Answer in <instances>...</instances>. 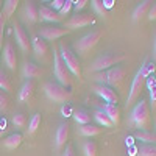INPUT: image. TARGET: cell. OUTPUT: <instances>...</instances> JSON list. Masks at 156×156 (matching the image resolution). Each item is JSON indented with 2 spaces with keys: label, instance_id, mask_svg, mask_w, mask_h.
<instances>
[{
  "label": "cell",
  "instance_id": "cell-1",
  "mask_svg": "<svg viewBox=\"0 0 156 156\" xmlns=\"http://www.w3.org/2000/svg\"><path fill=\"white\" fill-rule=\"evenodd\" d=\"M156 70V64L153 61H145L144 64L140 66V69L136 72L133 81H131V87H129V92H128V97H126V106H133V103L140 97L142 90L145 87V83H147V78L150 75H153Z\"/></svg>",
  "mask_w": 156,
  "mask_h": 156
},
{
  "label": "cell",
  "instance_id": "cell-2",
  "mask_svg": "<svg viewBox=\"0 0 156 156\" xmlns=\"http://www.w3.org/2000/svg\"><path fill=\"white\" fill-rule=\"evenodd\" d=\"M125 75H126V70L123 67L115 66V67H111L108 70L92 73V78L97 84H105V86H109L112 89H119L125 80Z\"/></svg>",
  "mask_w": 156,
  "mask_h": 156
},
{
  "label": "cell",
  "instance_id": "cell-3",
  "mask_svg": "<svg viewBox=\"0 0 156 156\" xmlns=\"http://www.w3.org/2000/svg\"><path fill=\"white\" fill-rule=\"evenodd\" d=\"M131 122L139 131H150L151 126V112H150V105L147 100H140L131 109Z\"/></svg>",
  "mask_w": 156,
  "mask_h": 156
},
{
  "label": "cell",
  "instance_id": "cell-4",
  "mask_svg": "<svg viewBox=\"0 0 156 156\" xmlns=\"http://www.w3.org/2000/svg\"><path fill=\"white\" fill-rule=\"evenodd\" d=\"M125 59H126V55H123V53H112V51H108V53H103L92 61V64L89 66V72L90 73H98V72H103V70H108L111 67H115L117 64H120Z\"/></svg>",
  "mask_w": 156,
  "mask_h": 156
},
{
  "label": "cell",
  "instance_id": "cell-5",
  "mask_svg": "<svg viewBox=\"0 0 156 156\" xmlns=\"http://www.w3.org/2000/svg\"><path fill=\"white\" fill-rule=\"evenodd\" d=\"M58 51H59V55H61L64 64H66V67L70 70V73L73 76H76V78H81V75H83L81 62H80L78 55L73 51V48H70L66 42H61L58 45Z\"/></svg>",
  "mask_w": 156,
  "mask_h": 156
},
{
  "label": "cell",
  "instance_id": "cell-6",
  "mask_svg": "<svg viewBox=\"0 0 156 156\" xmlns=\"http://www.w3.org/2000/svg\"><path fill=\"white\" fill-rule=\"evenodd\" d=\"M53 73H55V78L56 81L66 87H70L72 83H73V75L70 73V70L66 67L64 64L59 51H58V47L53 45Z\"/></svg>",
  "mask_w": 156,
  "mask_h": 156
},
{
  "label": "cell",
  "instance_id": "cell-7",
  "mask_svg": "<svg viewBox=\"0 0 156 156\" xmlns=\"http://www.w3.org/2000/svg\"><path fill=\"white\" fill-rule=\"evenodd\" d=\"M44 92H45L48 100L56 101V103H64V101H67L72 97L70 87L62 86L58 81H47L44 84Z\"/></svg>",
  "mask_w": 156,
  "mask_h": 156
},
{
  "label": "cell",
  "instance_id": "cell-8",
  "mask_svg": "<svg viewBox=\"0 0 156 156\" xmlns=\"http://www.w3.org/2000/svg\"><path fill=\"white\" fill-rule=\"evenodd\" d=\"M103 36V30H95V31H90L87 34H84L83 37L76 39L73 42V51L78 55H87V51H90L101 39Z\"/></svg>",
  "mask_w": 156,
  "mask_h": 156
},
{
  "label": "cell",
  "instance_id": "cell-9",
  "mask_svg": "<svg viewBox=\"0 0 156 156\" xmlns=\"http://www.w3.org/2000/svg\"><path fill=\"white\" fill-rule=\"evenodd\" d=\"M31 50H33V53H34V58L41 64H48L51 61L50 47H48L47 41H44L41 36L31 37Z\"/></svg>",
  "mask_w": 156,
  "mask_h": 156
},
{
  "label": "cell",
  "instance_id": "cell-10",
  "mask_svg": "<svg viewBox=\"0 0 156 156\" xmlns=\"http://www.w3.org/2000/svg\"><path fill=\"white\" fill-rule=\"evenodd\" d=\"M94 23H95V17L90 12H78V14L67 19L66 28L67 30H80V28L89 27V25H94Z\"/></svg>",
  "mask_w": 156,
  "mask_h": 156
},
{
  "label": "cell",
  "instance_id": "cell-11",
  "mask_svg": "<svg viewBox=\"0 0 156 156\" xmlns=\"http://www.w3.org/2000/svg\"><path fill=\"white\" fill-rule=\"evenodd\" d=\"M67 33H69V30L66 27H61V25H56V23H50V25H44V27H41L37 36H41L44 41L55 42L56 39L66 36Z\"/></svg>",
  "mask_w": 156,
  "mask_h": 156
},
{
  "label": "cell",
  "instance_id": "cell-12",
  "mask_svg": "<svg viewBox=\"0 0 156 156\" xmlns=\"http://www.w3.org/2000/svg\"><path fill=\"white\" fill-rule=\"evenodd\" d=\"M12 34H14V39H16L17 45L20 47V50L23 51V53H28V51L31 50V39L28 37L27 31L23 30V27L19 22L12 23Z\"/></svg>",
  "mask_w": 156,
  "mask_h": 156
},
{
  "label": "cell",
  "instance_id": "cell-13",
  "mask_svg": "<svg viewBox=\"0 0 156 156\" xmlns=\"http://www.w3.org/2000/svg\"><path fill=\"white\" fill-rule=\"evenodd\" d=\"M94 90V94L98 95L101 100H105L106 103H112V105H117L119 103V94L115 92V89L109 87V86H105V84H94L90 87Z\"/></svg>",
  "mask_w": 156,
  "mask_h": 156
},
{
  "label": "cell",
  "instance_id": "cell-14",
  "mask_svg": "<svg viewBox=\"0 0 156 156\" xmlns=\"http://www.w3.org/2000/svg\"><path fill=\"white\" fill-rule=\"evenodd\" d=\"M2 58H3V62L5 66L14 72L17 69V55H16V48L11 42H6L5 47H3V53H2Z\"/></svg>",
  "mask_w": 156,
  "mask_h": 156
},
{
  "label": "cell",
  "instance_id": "cell-15",
  "mask_svg": "<svg viewBox=\"0 0 156 156\" xmlns=\"http://www.w3.org/2000/svg\"><path fill=\"white\" fill-rule=\"evenodd\" d=\"M44 73H45L44 67H41V66H39V64H36V62L27 61V62H23V66H22V76L27 78V80L41 78V76H44Z\"/></svg>",
  "mask_w": 156,
  "mask_h": 156
},
{
  "label": "cell",
  "instance_id": "cell-16",
  "mask_svg": "<svg viewBox=\"0 0 156 156\" xmlns=\"http://www.w3.org/2000/svg\"><path fill=\"white\" fill-rule=\"evenodd\" d=\"M67 139H69V123L67 122H62L58 125L56 128V133H55V147L58 151H61L67 144Z\"/></svg>",
  "mask_w": 156,
  "mask_h": 156
},
{
  "label": "cell",
  "instance_id": "cell-17",
  "mask_svg": "<svg viewBox=\"0 0 156 156\" xmlns=\"http://www.w3.org/2000/svg\"><path fill=\"white\" fill-rule=\"evenodd\" d=\"M22 19L27 23H36L39 20V8L34 2H25L22 8Z\"/></svg>",
  "mask_w": 156,
  "mask_h": 156
},
{
  "label": "cell",
  "instance_id": "cell-18",
  "mask_svg": "<svg viewBox=\"0 0 156 156\" xmlns=\"http://www.w3.org/2000/svg\"><path fill=\"white\" fill-rule=\"evenodd\" d=\"M39 19L44 20V22H48V23H59L62 20V17L59 16V12L51 9L50 6L47 5H42L41 8H39Z\"/></svg>",
  "mask_w": 156,
  "mask_h": 156
},
{
  "label": "cell",
  "instance_id": "cell-19",
  "mask_svg": "<svg viewBox=\"0 0 156 156\" xmlns=\"http://www.w3.org/2000/svg\"><path fill=\"white\" fill-rule=\"evenodd\" d=\"M98 109L103 111L109 117L112 125H119L120 123V108H119V105H112V103H106V101L103 103L101 101V105H100Z\"/></svg>",
  "mask_w": 156,
  "mask_h": 156
},
{
  "label": "cell",
  "instance_id": "cell-20",
  "mask_svg": "<svg viewBox=\"0 0 156 156\" xmlns=\"http://www.w3.org/2000/svg\"><path fill=\"white\" fill-rule=\"evenodd\" d=\"M151 5H153V2H150V0H144V2H140L136 6V9L133 11V20L134 22H139V20L144 19L145 16L148 17V12H150Z\"/></svg>",
  "mask_w": 156,
  "mask_h": 156
},
{
  "label": "cell",
  "instance_id": "cell-21",
  "mask_svg": "<svg viewBox=\"0 0 156 156\" xmlns=\"http://www.w3.org/2000/svg\"><path fill=\"white\" fill-rule=\"evenodd\" d=\"M34 95V81L27 80L19 90V101H30Z\"/></svg>",
  "mask_w": 156,
  "mask_h": 156
},
{
  "label": "cell",
  "instance_id": "cell-22",
  "mask_svg": "<svg viewBox=\"0 0 156 156\" xmlns=\"http://www.w3.org/2000/svg\"><path fill=\"white\" fill-rule=\"evenodd\" d=\"M22 134H19V133H14V134H9L8 137H5L3 140H2V145L5 147V148H8V150H16L20 144H22Z\"/></svg>",
  "mask_w": 156,
  "mask_h": 156
},
{
  "label": "cell",
  "instance_id": "cell-23",
  "mask_svg": "<svg viewBox=\"0 0 156 156\" xmlns=\"http://www.w3.org/2000/svg\"><path fill=\"white\" fill-rule=\"evenodd\" d=\"M103 131V128L98 126V125H81L80 128H78V133H80L81 136H86V137H92V136H98L100 133Z\"/></svg>",
  "mask_w": 156,
  "mask_h": 156
},
{
  "label": "cell",
  "instance_id": "cell-24",
  "mask_svg": "<svg viewBox=\"0 0 156 156\" xmlns=\"http://www.w3.org/2000/svg\"><path fill=\"white\" fill-rule=\"evenodd\" d=\"M134 137L144 144H150V145H156V131H136Z\"/></svg>",
  "mask_w": 156,
  "mask_h": 156
},
{
  "label": "cell",
  "instance_id": "cell-25",
  "mask_svg": "<svg viewBox=\"0 0 156 156\" xmlns=\"http://www.w3.org/2000/svg\"><path fill=\"white\" fill-rule=\"evenodd\" d=\"M73 119H75V122L78 123V125H89L90 123V112H87L86 109H76V111H73Z\"/></svg>",
  "mask_w": 156,
  "mask_h": 156
},
{
  "label": "cell",
  "instance_id": "cell-26",
  "mask_svg": "<svg viewBox=\"0 0 156 156\" xmlns=\"http://www.w3.org/2000/svg\"><path fill=\"white\" fill-rule=\"evenodd\" d=\"M19 0H6V2H3V17L5 20H8L12 14H14V11L17 9L19 6Z\"/></svg>",
  "mask_w": 156,
  "mask_h": 156
},
{
  "label": "cell",
  "instance_id": "cell-27",
  "mask_svg": "<svg viewBox=\"0 0 156 156\" xmlns=\"http://www.w3.org/2000/svg\"><path fill=\"white\" fill-rule=\"evenodd\" d=\"M92 117L95 119V122L98 123V126H112L111 119H109V117H108L105 112H103V111H100V109H95Z\"/></svg>",
  "mask_w": 156,
  "mask_h": 156
},
{
  "label": "cell",
  "instance_id": "cell-28",
  "mask_svg": "<svg viewBox=\"0 0 156 156\" xmlns=\"http://www.w3.org/2000/svg\"><path fill=\"white\" fill-rule=\"evenodd\" d=\"M11 89H12V86H11V80H9L8 73L0 69V90L8 94V92H11Z\"/></svg>",
  "mask_w": 156,
  "mask_h": 156
},
{
  "label": "cell",
  "instance_id": "cell-29",
  "mask_svg": "<svg viewBox=\"0 0 156 156\" xmlns=\"http://www.w3.org/2000/svg\"><path fill=\"white\" fill-rule=\"evenodd\" d=\"M136 156H156V145H150V144L139 145Z\"/></svg>",
  "mask_w": 156,
  "mask_h": 156
},
{
  "label": "cell",
  "instance_id": "cell-30",
  "mask_svg": "<svg viewBox=\"0 0 156 156\" xmlns=\"http://www.w3.org/2000/svg\"><path fill=\"white\" fill-rule=\"evenodd\" d=\"M9 103H11L9 95H8L6 92H3V90H0V115H2V117L8 112V109H9Z\"/></svg>",
  "mask_w": 156,
  "mask_h": 156
},
{
  "label": "cell",
  "instance_id": "cell-31",
  "mask_svg": "<svg viewBox=\"0 0 156 156\" xmlns=\"http://www.w3.org/2000/svg\"><path fill=\"white\" fill-rule=\"evenodd\" d=\"M97 151H98V148H97V144L94 140H86L83 144L84 156H97Z\"/></svg>",
  "mask_w": 156,
  "mask_h": 156
},
{
  "label": "cell",
  "instance_id": "cell-32",
  "mask_svg": "<svg viewBox=\"0 0 156 156\" xmlns=\"http://www.w3.org/2000/svg\"><path fill=\"white\" fill-rule=\"evenodd\" d=\"M90 5H92L94 11L97 12V14H100L101 17H106V16H108V9H106L105 3H103L101 0H92V2H90Z\"/></svg>",
  "mask_w": 156,
  "mask_h": 156
},
{
  "label": "cell",
  "instance_id": "cell-33",
  "mask_svg": "<svg viewBox=\"0 0 156 156\" xmlns=\"http://www.w3.org/2000/svg\"><path fill=\"white\" fill-rule=\"evenodd\" d=\"M39 125H41V114H34L30 122H28V134H34L36 133V129L39 128Z\"/></svg>",
  "mask_w": 156,
  "mask_h": 156
},
{
  "label": "cell",
  "instance_id": "cell-34",
  "mask_svg": "<svg viewBox=\"0 0 156 156\" xmlns=\"http://www.w3.org/2000/svg\"><path fill=\"white\" fill-rule=\"evenodd\" d=\"M11 123L14 125L16 128H23L25 125H27V117H25V114H22V112L14 114L11 117Z\"/></svg>",
  "mask_w": 156,
  "mask_h": 156
},
{
  "label": "cell",
  "instance_id": "cell-35",
  "mask_svg": "<svg viewBox=\"0 0 156 156\" xmlns=\"http://www.w3.org/2000/svg\"><path fill=\"white\" fill-rule=\"evenodd\" d=\"M73 9V2L72 0H66V3H64V6L61 8V11H59V16L64 19L66 16H69L70 14V11Z\"/></svg>",
  "mask_w": 156,
  "mask_h": 156
},
{
  "label": "cell",
  "instance_id": "cell-36",
  "mask_svg": "<svg viewBox=\"0 0 156 156\" xmlns=\"http://www.w3.org/2000/svg\"><path fill=\"white\" fill-rule=\"evenodd\" d=\"M5 17L3 14L0 16V55H2V47H3V36H5Z\"/></svg>",
  "mask_w": 156,
  "mask_h": 156
},
{
  "label": "cell",
  "instance_id": "cell-37",
  "mask_svg": "<svg viewBox=\"0 0 156 156\" xmlns=\"http://www.w3.org/2000/svg\"><path fill=\"white\" fill-rule=\"evenodd\" d=\"M87 0H76V2H73V9L76 11V14L80 12L81 9H84L86 6H87Z\"/></svg>",
  "mask_w": 156,
  "mask_h": 156
},
{
  "label": "cell",
  "instance_id": "cell-38",
  "mask_svg": "<svg viewBox=\"0 0 156 156\" xmlns=\"http://www.w3.org/2000/svg\"><path fill=\"white\" fill-rule=\"evenodd\" d=\"M48 3H50L48 6H50L51 9H55V11H58V12H59V11H61V8L64 6V3H66V0H53V2H48Z\"/></svg>",
  "mask_w": 156,
  "mask_h": 156
},
{
  "label": "cell",
  "instance_id": "cell-39",
  "mask_svg": "<svg viewBox=\"0 0 156 156\" xmlns=\"http://www.w3.org/2000/svg\"><path fill=\"white\" fill-rule=\"evenodd\" d=\"M145 86L148 87V90H151V89H154V87H156V76H154V75H150V76L147 78Z\"/></svg>",
  "mask_w": 156,
  "mask_h": 156
},
{
  "label": "cell",
  "instance_id": "cell-40",
  "mask_svg": "<svg viewBox=\"0 0 156 156\" xmlns=\"http://www.w3.org/2000/svg\"><path fill=\"white\" fill-rule=\"evenodd\" d=\"M62 156H76V154H75V150H73V145H72V144H67V145H66V150L62 151Z\"/></svg>",
  "mask_w": 156,
  "mask_h": 156
},
{
  "label": "cell",
  "instance_id": "cell-41",
  "mask_svg": "<svg viewBox=\"0 0 156 156\" xmlns=\"http://www.w3.org/2000/svg\"><path fill=\"white\" fill-rule=\"evenodd\" d=\"M150 103H151V108H156V87L150 90Z\"/></svg>",
  "mask_w": 156,
  "mask_h": 156
},
{
  "label": "cell",
  "instance_id": "cell-42",
  "mask_svg": "<svg viewBox=\"0 0 156 156\" xmlns=\"http://www.w3.org/2000/svg\"><path fill=\"white\" fill-rule=\"evenodd\" d=\"M5 131H6V120H5V117L0 115V137L3 136Z\"/></svg>",
  "mask_w": 156,
  "mask_h": 156
},
{
  "label": "cell",
  "instance_id": "cell-43",
  "mask_svg": "<svg viewBox=\"0 0 156 156\" xmlns=\"http://www.w3.org/2000/svg\"><path fill=\"white\" fill-rule=\"evenodd\" d=\"M148 19H150V20H156V2H153V5H151V8H150Z\"/></svg>",
  "mask_w": 156,
  "mask_h": 156
},
{
  "label": "cell",
  "instance_id": "cell-44",
  "mask_svg": "<svg viewBox=\"0 0 156 156\" xmlns=\"http://www.w3.org/2000/svg\"><path fill=\"white\" fill-rule=\"evenodd\" d=\"M153 59H154V64H156V39H154V44H153Z\"/></svg>",
  "mask_w": 156,
  "mask_h": 156
},
{
  "label": "cell",
  "instance_id": "cell-45",
  "mask_svg": "<svg viewBox=\"0 0 156 156\" xmlns=\"http://www.w3.org/2000/svg\"><path fill=\"white\" fill-rule=\"evenodd\" d=\"M3 8V2H2V0H0V9H2Z\"/></svg>",
  "mask_w": 156,
  "mask_h": 156
}]
</instances>
